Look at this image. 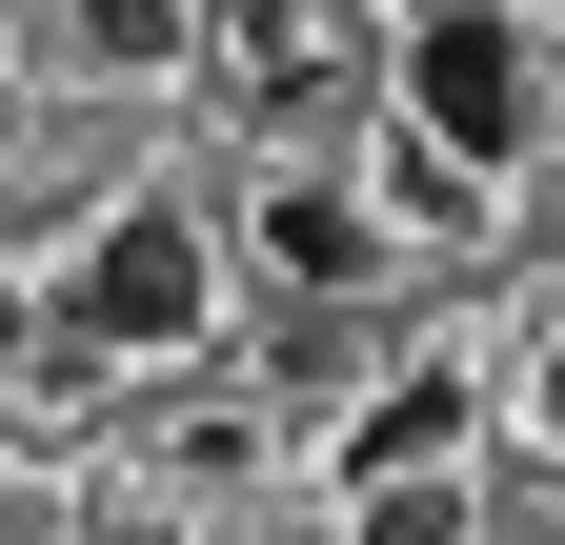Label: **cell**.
Listing matches in <instances>:
<instances>
[{"instance_id":"cell-1","label":"cell","mask_w":565,"mask_h":545,"mask_svg":"<svg viewBox=\"0 0 565 545\" xmlns=\"http://www.w3.org/2000/svg\"><path fill=\"white\" fill-rule=\"evenodd\" d=\"M404 142L445 182H505L545 142V41L505 21V0H424V21H404Z\"/></svg>"},{"instance_id":"cell-2","label":"cell","mask_w":565,"mask_h":545,"mask_svg":"<svg viewBox=\"0 0 565 545\" xmlns=\"http://www.w3.org/2000/svg\"><path fill=\"white\" fill-rule=\"evenodd\" d=\"M202 323H223V243H202L182 202H102L82 284H61V344L82 364H182Z\"/></svg>"},{"instance_id":"cell-3","label":"cell","mask_w":565,"mask_h":545,"mask_svg":"<svg viewBox=\"0 0 565 545\" xmlns=\"http://www.w3.org/2000/svg\"><path fill=\"white\" fill-rule=\"evenodd\" d=\"M263 263H282V284H303V303H343V284H364V263H384V223H364V202H343V182H282V202H263Z\"/></svg>"},{"instance_id":"cell-4","label":"cell","mask_w":565,"mask_h":545,"mask_svg":"<svg viewBox=\"0 0 565 545\" xmlns=\"http://www.w3.org/2000/svg\"><path fill=\"white\" fill-rule=\"evenodd\" d=\"M445 445H465V384H445V364H424V384H384V404H364V425H343V485H364V505H384V485H424V464H445Z\"/></svg>"},{"instance_id":"cell-5","label":"cell","mask_w":565,"mask_h":545,"mask_svg":"<svg viewBox=\"0 0 565 545\" xmlns=\"http://www.w3.org/2000/svg\"><path fill=\"white\" fill-rule=\"evenodd\" d=\"M61 41L82 61H182V0H61Z\"/></svg>"},{"instance_id":"cell-6","label":"cell","mask_w":565,"mask_h":545,"mask_svg":"<svg viewBox=\"0 0 565 545\" xmlns=\"http://www.w3.org/2000/svg\"><path fill=\"white\" fill-rule=\"evenodd\" d=\"M465 525H484V505H445V485H384V505H364V545H465Z\"/></svg>"},{"instance_id":"cell-7","label":"cell","mask_w":565,"mask_h":545,"mask_svg":"<svg viewBox=\"0 0 565 545\" xmlns=\"http://www.w3.org/2000/svg\"><path fill=\"white\" fill-rule=\"evenodd\" d=\"M545 445H565V344H545Z\"/></svg>"},{"instance_id":"cell-8","label":"cell","mask_w":565,"mask_h":545,"mask_svg":"<svg viewBox=\"0 0 565 545\" xmlns=\"http://www.w3.org/2000/svg\"><path fill=\"white\" fill-rule=\"evenodd\" d=\"M0 364H21V284H0Z\"/></svg>"},{"instance_id":"cell-9","label":"cell","mask_w":565,"mask_h":545,"mask_svg":"<svg viewBox=\"0 0 565 545\" xmlns=\"http://www.w3.org/2000/svg\"><path fill=\"white\" fill-rule=\"evenodd\" d=\"M545 101H565V82H545Z\"/></svg>"}]
</instances>
